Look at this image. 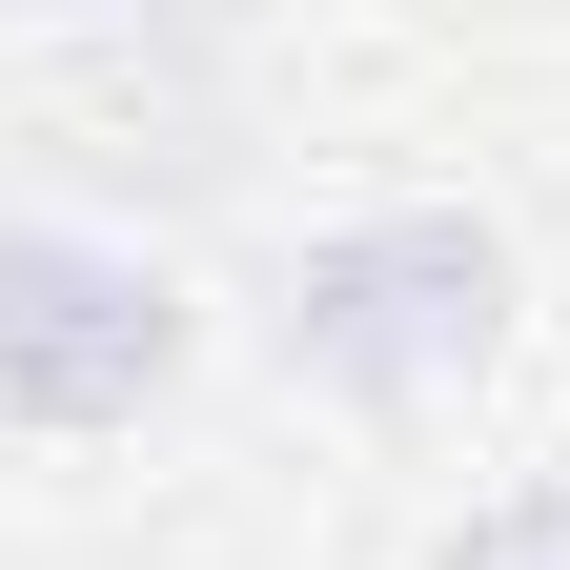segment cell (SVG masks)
I'll return each mask as SVG.
<instances>
[{"label": "cell", "mask_w": 570, "mask_h": 570, "mask_svg": "<svg viewBox=\"0 0 570 570\" xmlns=\"http://www.w3.org/2000/svg\"><path fill=\"white\" fill-rule=\"evenodd\" d=\"M489 346H510V245L469 204H367L285 265V367L346 407H449Z\"/></svg>", "instance_id": "6da1fadb"}, {"label": "cell", "mask_w": 570, "mask_h": 570, "mask_svg": "<svg viewBox=\"0 0 570 570\" xmlns=\"http://www.w3.org/2000/svg\"><path fill=\"white\" fill-rule=\"evenodd\" d=\"M164 387H184V285H164V245L21 204V225H0V407H21V428H142Z\"/></svg>", "instance_id": "7a4b0ae2"}, {"label": "cell", "mask_w": 570, "mask_h": 570, "mask_svg": "<svg viewBox=\"0 0 570 570\" xmlns=\"http://www.w3.org/2000/svg\"><path fill=\"white\" fill-rule=\"evenodd\" d=\"M449 570H570V489H510V510H469Z\"/></svg>", "instance_id": "3957f363"}, {"label": "cell", "mask_w": 570, "mask_h": 570, "mask_svg": "<svg viewBox=\"0 0 570 570\" xmlns=\"http://www.w3.org/2000/svg\"><path fill=\"white\" fill-rule=\"evenodd\" d=\"M21 21H82V41H184L204 0H21Z\"/></svg>", "instance_id": "277c9868"}]
</instances>
